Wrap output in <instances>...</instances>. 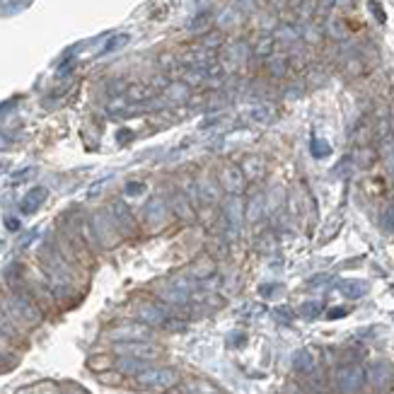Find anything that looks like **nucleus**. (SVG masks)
Instances as JSON below:
<instances>
[{"instance_id": "obj_18", "label": "nucleus", "mask_w": 394, "mask_h": 394, "mask_svg": "<svg viewBox=\"0 0 394 394\" xmlns=\"http://www.w3.org/2000/svg\"><path fill=\"white\" fill-rule=\"evenodd\" d=\"M5 225H8V230H20V220H15V218L5 220Z\"/></svg>"}, {"instance_id": "obj_6", "label": "nucleus", "mask_w": 394, "mask_h": 394, "mask_svg": "<svg viewBox=\"0 0 394 394\" xmlns=\"http://www.w3.org/2000/svg\"><path fill=\"white\" fill-rule=\"evenodd\" d=\"M119 354H128L133 358H140V361H148V358L157 356V351L148 344H140V341H128V344H119Z\"/></svg>"}, {"instance_id": "obj_14", "label": "nucleus", "mask_w": 394, "mask_h": 394, "mask_svg": "<svg viewBox=\"0 0 394 394\" xmlns=\"http://www.w3.org/2000/svg\"><path fill=\"white\" fill-rule=\"evenodd\" d=\"M329 145L325 143V140H313V155L315 157H325V155H329Z\"/></svg>"}, {"instance_id": "obj_2", "label": "nucleus", "mask_w": 394, "mask_h": 394, "mask_svg": "<svg viewBox=\"0 0 394 394\" xmlns=\"http://www.w3.org/2000/svg\"><path fill=\"white\" fill-rule=\"evenodd\" d=\"M140 387H152V390H167L179 382V373L172 368H145L143 373L136 375Z\"/></svg>"}, {"instance_id": "obj_10", "label": "nucleus", "mask_w": 394, "mask_h": 394, "mask_svg": "<svg viewBox=\"0 0 394 394\" xmlns=\"http://www.w3.org/2000/svg\"><path fill=\"white\" fill-rule=\"evenodd\" d=\"M44 198H46V189L29 191L27 196H25V201H22V210H25V213H32L34 208H39V203L44 201Z\"/></svg>"}, {"instance_id": "obj_16", "label": "nucleus", "mask_w": 394, "mask_h": 394, "mask_svg": "<svg viewBox=\"0 0 394 394\" xmlns=\"http://www.w3.org/2000/svg\"><path fill=\"white\" fill-rule=\"evenodd\" d=\"M145 184H140V181H128L126 184V193H131V196H136V193H143Z\"/></svg>"}, {"instance_id": "obj_13", "label": "nucleus", "mask_w": 394, "mask_h": 394, "mask_svg": "<svg viewBox=\"0 0 394 394\" xmlns=\"http://www.w3.org/2000/svg\"><path fill=\"white\" fill-rule=\"evenodd\" d=\"M322 313V305L320 303H305L303 310H300V315L305 317V320H315L317 315Z\"/></svg>"}, {"instance_id": "obj_4", "label": "nucleus", "mask_w": 394, "mask_h": 394, "mask_svg": "<svg viewBox=\"0 0 394 394\" xmlns=\"http://www.w3.org/2000/svg\"><path fill=\"white\" fill-rule=\"evenodd\" d=\"M220 181H223V186H225L230 193H237L244 186V172L240 167H235V164H230V167H223Z\"/></svg>"}, {"instance_id": "obj_1", "label": "nucleus", "mask_w": 394, "mask_h": 394, "mask_svg": "<svg viewBox=\"0 0 394 394\" xmlns=\"http://www.w3.org/2000/svg\"><path fill=\"white\" fill-rule=\"evenodd\" d=\"M332 390L337 394H361L366 390V368L361 363H341L332 370Z\"/></svg>"}, {"instance_id": "obj_3", "label": "nucleus", "mask_w": 394, "mask_h": 394, "mask_svg": "<svg viewBox=\"0 0 394 394\" xmlns=\"http://www.w3.org/2000/svg\"><path fill=\"white\" fill-rule=\"evenodd\" d=\"M392 380H394V370L387 361H373L366 368V382L373 390L385 392L392 385Z\"/></svg>"}, {"instance_id": "obj_8", "label": "nucleus", "mask_w": 394, "mask_h": 394, "mask_svg": "<svg viewBox=\"0 0 394 394\" xmlns=\"http://www.w3.org/2000/svg\"><path fill=\"white\" fill-rule=\"evenodd\" d=\"M339 288H341V293H344L346 298H351V300L363 298L368 293V283H363V281H344Z\"/></svg>"}, {"instance_id": "obj_15", "label": "nucleus", "mask_w": 394, "mask_h": 394, "mask_svg": "<svg viewBox=\"0 0 394 394\" xmlns=\"http://www.w3.org/2000/svg\"><path fill=\"white\" fill-rule=\"evenodd\" d=\"M126 41H128L126 34H119V37H114L111 41H107V49H104V51H116V49H119V46L126 44Z\"/></svg>"}, {"instance_id": "obj_5", "label": "nucleus", "mask_w": 394, "mask_h": 394, "mask_svg": "<svg viewBox=\"0 0 394 394\" xmlns=\"http://www.w3.org/2000/svg\"><path fill=\"white\" fill-rule=\"evenodd\" d=\"M317 368V358L315 354L310 349H303V351H298L296 356H293V370H296L298 375H310L313 370Z\"/></svg>"}, {"instance_id": "obj_17", "label": "nucleus", "mask_w": 394, "mask_h": 394, "mask_svg": "<svg viewBox=\"0 0 394 394\" xmlns=\"http://www.w3.org/2000/svg\"><path fill=\"white\" fill-rule=\"evenodd\" d=\"M346 313H349V310H344V308H337V310H332V313H329V320H337V317H344Z\"/></svg>"}, {"instance_id": "obj_7", "label": "nucleus", "mask_w": 394, "mask_h": 394, "mask_svg": "<svg viewBox=\"0 0 394 394\" xmlns=\"http://www.w3.org/2000/svg\"><path fill=\"white\" fill-rule=\"evenodd\" d=\"M114 339H123V341H143L150 337V329L148 327H119L111 332Z\"/></svg>"}, {"instance_id": "obj_12", "label": "nucleus", "mask_w": 394, "mask_h": 394, "mask_svg": "<svg viewBox=\"0 0 394 394\" xmlns=\"http://www.w3.org/2000/svg\"><path fill=\"white\" fill-rule=\"evenodd\" d=\"M215 271V266H213V261H210V259H201V261H198V266H193V276H196L198 281H206V276H210Z\"/></svg>"}, {"instance_id": "obj_11", "label": "nucleus", "mask_w": 394, "mask_h": 394, "mask_svg": "<svg viewBox=\"0 0 394 394\" xmlns=\"http://www.w3.org/2000/svg\"><path fill=\"white\" fill-rule=\"evenodd\" d=\"M380 225L385 232H394V206H387L380 213Z\"/></svg>"}, {"instance_id": "obj_9", "label": "nucleus", "mask_w": 394, "mask_h": 394, "mask_svg": "<svg viewBox=\"0 0 394 394\" xmlns=\"http://www.w3.org/2000/svg\"><path fill=\"white\" fill-rule=\"evenodd\" d=\"M145 368H150L148 363L140 361V358H133V356L121 358V361H119V370H121V373H128V375H138V373H143Z\"/></svg>"}]
</instances>
